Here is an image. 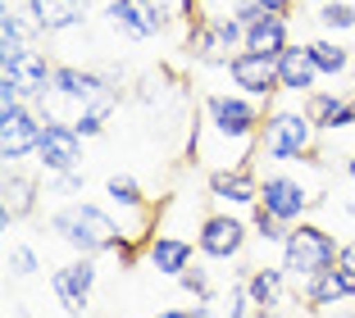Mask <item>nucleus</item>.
I'll return each instance as SVG.
<instances>
[{
  "mask_svg": "<svg viewBox=\"0 0 355 318\" xmlns=\"http://www.w3.org/2000/svg\"><path fill=\"white\" fill-rule=\"evenodd\" d=\"M200 114L205 118L191 132V150H205L209 141H219V150L209 159V173L251 164V154L260 150V127H264L269 105L251 100V96H241V91H219V96H205V109Z\"/></svg>",
  "mask_w": 355,
  "mask_h": 318,
  "instance_id": "f257e3e1",
  "label": "nucleus"
},
{
  "mask_svg": "<svg viewBox=\"0 0 355 318\" xmlns=\"http://www.w3.org/2000/svg\"><path fill=\"white\" fill-rule=\"evenodd\" d=\"M51 232L60 236L64 246H73L78 255H105V250H123L128 259H132V250H128V227L123 218L105 214L101 205H87V200H73V205H64L51 214Z\"/></svg>",
  "mask_w": 355,
  "mask_h": 318,
  "instance_id": "f03ea898",
  "label": "nucleus"
},
{
  "mask_svg": "<svg viewBox=\"0 0 355 318\" xmlns=\"http://www.w3.org/2000/svg\"><path fill=\"white\" fill-rule=\"evenodd\" d=\"M342 259V246H337V236L319 223H296L282 241V273L296 277V282H310L314 273H324Z\"/></svg>",
  "mask_w": 355,
  "mask_h": 318,
  "instance_id": "7ed1b4c3",
  "label": "nucleus"
},
{
  "mask_svg": "<svg viewBox=\"0 0 355 318\" xmlns=\"http://www.w3.org/2000/svg\"><path fill=\"white\" fill-rule=\"evenodd\" d=\"M314 118L301 109H269L264 114V127H260V150L264 159H278V164H287V159H301V154L314 150Z\"/></svg>",
  "mask_w": 355,
  "mask_h": 318,
  "instance_id": "20e7f679",
  "label": "nucleus"
},
{
  "mask_svg": "<svg viewBox=\"0 0 355 318\" xmlns=\"http://www.w3.org/2000/svg\"><path fill=\"white\" fill-rule=\"evenodd\" d=\"M237 51H246V28L232 14H200L191 19L187 32V55L200 64H228Z\"/></svg>",
  "mask_w": 355,
  "mask_h": 318,
  "instance_id": "39448f33",
  "label": "nucleus"
},
{
  "mask_svg": "<svg viewBox=\"0 0 355 318\" xmlns=\"http://www.w3.org/2000/svg\"><path fill=\"white\" fill-rule=\"evenodd\" d=\"M0 87H14L19 100L37 105V100H46V96L55 91V64L46 60L37 46H28V51L0 60Z\"/></svg>",
  "mask_w": 355,
  "mask_h": 318,
  "instance_id": "423d86ee",
  "label": "nucleus"
},
{
  "mask_svg": "<svg viewBox=\"0 0 355 318\" xmlns=\"http://www.w3.org/2000/svg\"><path fill=\"white\" fill-rule=\"evenodd\" d=\"M46 132V118L37 114V105L19 100V105H0V150H5V164H19L28 154H37Z\"/></svg>",
  "mask_w": 355,
  "mask_h": 318,
  "instance_id": "0eeeda50",
  "label": "nucleus"
},
{
  "mask_svg": "<svg viewBox=\"0 0 355 318\" xmlns=\"http://www.w3.org/2000/svg\"><path fill=\"white\" fill-rule=\"evenodd\" d=\"M105 19H110L114 32H123L132 42H150V37H159L168 28V10L159 0H110Z\"/></svg>",
  "mask_w": 355,
  "mask_h": 318,
  "instance_id": "6e6552de",
  "label": "nucleus"
},
{
  "mask_svg": "<svg viewBox=\"0 0 355 318\" xmlns=\"http://www.w3.org/2000/svg\"><path fill=\"white\" fill-rule=\"evenodd\" d=\"M246 236H255L251 227L241 223L237 214L228 209H214V214L200 218V232H196V246L205 259H237L246 250Z\"/></svg>",
  "mask_w": 355,
  "mask_h": 318,
  "instance_id": "1a4fd4ad",
  "label": "nucleus"
},
{
  "mask_svg": "<svg viewBox=\"0 0 355 318\" xmlns=\"http://www.w3.org/2000/svg\"><path fill=\"white\" fill-rule=\"evenodd\" d=\"M228 78L241 96L269 105L278 96V60L273 55H255V51H237L228 60Z\"/></svg>",
  "mask_w": 355,
  "mask_h": 318,
  "instance_id": "9d476101",
  "label": "nucleus"
},
{
  "mask_svg": "<svg viewBox=\"0 0 355 318\" xmlns=\"http://www.w3.org/2000/svg\"><path fill=\"white\" fill-rule=\"evenodd\" d=\"M51 291H55V300L64 305L69 318H83L87 305H92V291H96V255H78L73 264L55 268Z\"/></svg>",
  "mask_w": 355,
  "mask_h": 318,
  "instance_id": "9b49d317",
  "label": "nucleus"
},
{
  "mask_svg": "<svg viewBox=\"0 0 355 318\" xmlns=\"http://www.w3.org/2000/svg\"><path fill=\"white\" fill-rule=\"evenodd\" d=\"M260 205L269 209V214H278L282 223H305V214H310V205H319V195H310L296 177L287 173H269L260 182Z\"/></svg>",
  "mask_w": 355,
  "mask_h": 318,
  "instance_id": "f8f14e48",
  "label": "nucleus"
},
{
  "mask_svg": "<svg viewBox=\"0 0 355 318\" xmlns=\"http://www.w3.org/2000/svg\"><path fill=\"white\" fill-rule=\"evenodd\" d=\"M37 164L51 177L83 168V136L73 132V123H46L42 145H37Z\"/></svg>",
  "mask_w": 355,
  "mask_h": 318,
  "instance_id": "ddd939ff",
  "label": "nucleus"
},
{
  "mask_svg": "<svg viewBox=\"0 0 355 318\" xmlns=\"http://www.w3.org/2000/svg\"><path fill=\"white\" fill-rule=\"evenodd\" d=\"M119 87L114 73H96V69H78V64H55V96L69 100L73 109H87L101 91Z\"/></svg>",
  "mask_w": 355,
  "mask_h": 318,
  "instance_id": "4468645a",
  "label": "nucleus"
},
{
  "mask_svg": "<svg viewBox=\"0 0 355 318\" xmlns=\"http://www.w3.org/2000/svg\"><path fill=\"white\" fill-rule=\"evenodd\" d=\"M209 195L232 209H255L260 205V177H255L251 164L219 168V173H209Z\"/></svg>",
  "mask_w": 355,
  "mask_h": 318,
  "instance_id": "2eb2a0df",
  "label": "nucleus"
},
{
  "mask_svg": "<svg viewBox=\"0 0 355 318\" xmlns=\"http://www.w3.org/2000/svg\"><path fill=\"white\" fill-rule=\"evenodd\" d=\"M319 78H324V73L314 69L310 46H287V51L278 55V91L305 100L310 91H319Z\"/></svg>",
  "mask_w": 355,
  "mask_h": 318,
  "instance_id": "dca6fc26",
  "label": "nucleus"
},
{
  "mask_svg": "<svg viewBox=\"0 0 355 318\" xmlns=\"http://www.w3.org/2000/svg\"><path fill=\"white\" fill-rule=\"evenodd\" d=\"M196 250H200V246H191L187 236H173V232L150 236V241H146L150 268H155V273H164V277H182V273L191 268V259H196Z\"/></svg>",
  "mask_w": 355,
  "mask_h": 318,
  "instance_id": "f3484780",
  "label": "nucleus"
},
{
  "mask_svg": "<svg viewBox=\"0 0 355 318\" xmlns=\"http://www.w3.org/2000/svg\"><path fill=\"white\" fill-rule=\"evenodd\" d=\"M37 209V177L23 173V168H5V205H0V227L10 232V223L28 218Z\"/></svg>",
  "mask_w": 355,
  "mask_h": 318,
  "instance_id": "a211bd4d",
  "label": "nucleus"
},
{
  "mask_svg": "<svg viewBox=\"0 0 355 318\" xmlns=\"http://www.w3.org/2000/svg\"><path fill=\"white\" fill-rule=\"evenodd\" d=\"M355 296V273L346 264H333L324 268V273H314L310 282H305V300H310L314 309H328V305H342V300Z\"/></svg>",
  "mask_w": 355,
  "mask_h": 318,
  "instance_id": "6ab92c4d",
  "label": "nucleus"
},
{
  "mask_svg": "<svg viewBox=\"0 0 355 318\" xmlns=\"http://www.w3.org/2000/svg\"><path fill=\"white\" fill-rule=\"evenodd\" d=\"M32 28L55 37V32H73L83 28V0H28Z\"/></svg>",
  "mask_w": 355,
  "mask_h": 318,
  "instance_id": "aec40b11",
  "label": "nucleus"
},
{
  "mask_svg": "<svg viewBox=\"0 0 355 318\" xmlns=\"http://www.w3.org/2000/svg\"><path fill=\"white\" fill-rule=\"evenodd\" d=\"M246 291H251V305L255 314H264V309H278L282 305V287H287V273L282 268H269V264H255L246 268Z\"/></svg>",
  "mask_w": 355,
  "mask_h": 318,
  "instance_id": "412c9836",
  "label": "nucleus"
},
{
  "mask_svg": "<svg viewBox=\"0 0 355 318\" xmlns=\"http://www.w3.org/2000/svg\"><path fill=\"white\" fill-rule=\"evenodd\" d=\"M287 46H292V32H287L282 14H264L255 28H246V51H255V55H273L278 60Z\"/></svg>",
  "mask_w": 355,
  "mask_h": 318,
  "instance_id": "4be33fe9",
  "label": "nucleus"
},
{
  "mask_svg": "<svg viewBox=\"0 0 355 318\" xmlns=\"http://www.w3.org/2000/svg\"><path fill=\"white\" fill-rule=\"evenodd\" d=\"M105 195L114 200V209H119V214H150L146 191H141V186H137V177H128V173L105 177Z\"/></svg>",
  "mask_w": 355,
  "mask_h": 318,
  "instance_id": "5701e85b",
  "label": "nucleus"
},
{
  "mask_svg": "<svg viewBox=\"0 0 355 318\" xmlns=\"http://www.w3.org/2000/svg\"><path fill=\"white\" fill-rule=\"evenodd\" d=\"M342 100H346V96L324 91V87H319V91H310L301 105H305V114L314 118V127H319V132H337V118H342Z\"/></svg>",
  "mask_w": 355,
  "mask_h": 318,
  "instance_id": "b1692460",
  "label": "nucleus"
},
{
  "mask_svg": "<svg viewBox=\"0 0 355 318\" xmlns=\"http://www.w3.org/2000/svg\"><path fill=\"white\" fill-rule=\"evenodd\" d=\"M310 55H314V69L324 73V78H342V73L351 69V51H346L342 42H333V37L310 42Z\"/></svg>",
  "mask_w": 355,
  "mask_h": 318,
  "instance_id": "393cba45",
  "label": "nucleus"
},
{
  "mask_svg": "<svg viewBox=\"0 0 355 318\" xmlns=\"http://www.w3.org/2000/svg\"><path fill=\"white\" fill-rule=\"evenodd\" d=\"M28 46H32L28 19H23V14H14V10H5V14H0V60H10V55L28 51Z\"/></svg>",
  "mask_w": 355,
  "mask_h": 318,
  "instance_id": "a878e982",
  "label": "nucleus"
},
{
  "mask_svg": "<svg viewBox=\"0 0 355 318\" xmlns=\"http://www.w3.org/2000/svg\"><path fill=\"white\" fill-rule=\"evenodd\" d=\"M251 223H255V236H260L264 246H282V241H287V232H292V223H282V218L269 214L264 205L251 209Z\"/></svg>",
  "mask_w": 355,
  "mask_h": 318,
  "instance_id": "bb28decb",
  "label": "nucleus"
},
{
  "mask_svg": "<svg viewBox=\"0 0 355 318\" xmlns=\"http://www.w3.org/2000/svg\"><path fill=\"white\" fill-rule=\"evenodd\" d=\"M319 23L342 37V32L355 28V5H346V0H328V5H319Z\"/></svg>",
  "mask_w": 355,
  "mask_h": 318,
  "instance_id": "cd10ccee",
  "label": "nucleus"
},
{
  "mask_svg": "<svg viewBox=\"0 0 355 318\" xmlns=\"http://www.w3.org/2000/svg\"><path fill=\"white\" fill-rule=\"evenodd\" d=\"M178 282H182V291H187V296H196V305H209V296H214V291H209V277H205V268H196V264H191L187 273L178 277Z\"/></svg>",
  "mask_w": 355,
  "mask_h": 318,
  "instance_id": "c85d7f7f",
  "label": "nucleus"
},
{
  "mask_svg": "<svg viewBox=\"0 0 355 318\" xmlns=\"http://www.w3.org/2000/svg\"><path fill=\"white\" fill-rule=\"evenodd\" d=\"M37 268H42V259H37L32 246H10V273L14 277H32Z\"/></svg>",
  "mask_w": 355,
  "mask_h": 318,
  "instance_id": "c756f323",
  "label": "nucleus"
},
{
  "mask_svg": "<svg viewBox=\"0 0 355 318\" xmlns=\"http://www.w3.org/2000/svg\"><path fill=\"white\" fill-rule=\"evenodd\" d=\"M73 132L83 136V141H92V136L105 132V118H101V114H92V109H78L73 114Z\"/></svg>",
  "mask_w": 355,
  "mask_h": 318,
  "instance_id": "7c9ffc66",
  "label": "nucleus"
},
{
  "mask_svg": "<svg viewBox=\"0 0 355 318\" xmlns=\"http://www.w3.org/2000/svg\"><path fill=\"white\" fill-rule=\"evenodd\" d=\"M251 291H246V282H237V287L228 291V318H251Z\"/></svg>",
  "mask_w": 355,
  "mask_h": 318,
  "instance_id": "2f4dec72",
  "label": "nucleus"
},
{
  "mask_svg": "<svg viewBox=\"0 0 355 318\" xmlns=\"http://www.w3.org/2000/svg\"><path fill=\"white\" fill-rule=\"evenodd\" d=\"M232 19H237L241 28H255V23L264 19V10L255 5V0H237V5H232Z\"/></svg>",
  "mask_w": 355,
  "mask_h": 318,
  "instance_id": "473e14b6",
  "label": "nucleus"
},
{
  "mask_svg": "<svg viewBox=\"0 0 355 318\" xmlns=\"http://www.w3.org/2000/svg\"><path fill=\"white\" fill-rule=\"evenodd\" d=\"M255 5H260L264 14H282V19H287V10H292L296 0H255Z\"/></svg>",
  "mask_w": 355,
  "mask_h": 318,
  "instance_id": "72a5a7b5",
  "label": "nucleus"
},
{
  "mask_svg": "<svg viewBox=\"0 0 355 318\" xmlns=\"http://www.w3.org/2000/svg\"><path fill=\"white\" fill-rule=\"evenodd\" d=\"M155 318H196V309H178V305H173V309H159Z\"/></svg>",
  "mask_w": 355,
  "mask_h": 318,
  "instance_id": "f704fd0d",
  "label": "nucleus"
},
{
  "mask_svg": "<svg viewBox=\"0 0 355 318\" xmlns=\"http://www.w3.org/2000/svg\"><path fill=\"white\" fill-rule=\"evenodd\" d=\"M337 264H346L355 273V241H346V246H342V259H337Z\"/></svg>",
  "mask_w": 355,
  "mask_h": 318,
  "instance_id": "c9c22d12",
  "label": "nucleus"
},
{
  "mask_svg": "<svg viewBox=\"0 0 355 318\" xmlns=\"http://www.w3.org/2000/svg\"><path fill=\"white\" fill-rule=\"evenodd\" d=\"M346 177H351V182H355V159H346Z\"/></svg>",
  "mask_w": 355,
  "mask_h": 318,
  "instance_id": "e433bc0d",
  "label": "nucleus"
},
{
  "mask_svg": "<svg viewBox=\"0 0 355 318\" xmlns=\"http://www.w3.org/2000/svg\"><path fill=\"white\" fill-rule=\"evenodd\" d=\"M310 5H328V0H310Z\"/></svg>",
  "mask_w": 355,
  "mask_h": 318,
  "instance_id": "4c0bfd02",
  "label": "nucleus"
}]
</instances>
